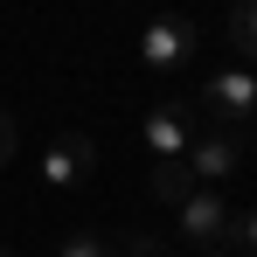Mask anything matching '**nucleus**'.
Here are the masks:
<instances>
[{
    "instance_id": "obj_1",
    "label": "nucleus",
    "mask_w": 257,
    "mask_h": 257,
    "mask_svg": "<svg viewBox=\"0 0 257 257\" xmlns=\"http://www.w3.org/2000/svg\"><path fill=\"white\" fill-rule=\"evenodd\" d=\"M202 111L222 125H250L257 118V70H215L202 84Z\"/></svg>"
},
{
    "instance_id": "obj_2",
    "label": "nucleus",
    "mask_w": 257,
    "mask_h": 257,
    "mask_svg": "<svg viewBox=\"0 0 257 257\" xmlns=\"http://www.w3.org/2000/svg\"><path fill=\"white\" fill-rule=\"evenodd\" d=\"M195 146V104H153L146 111V153L160 167H181Z\"/></svg>"
},
{
    "instance_id": "obj_3",
    "label": "nucleus",
    "mask_w": 257,
    "mask_h": 257,
    "mask_svg": "<svg viewBox=\"0 0 257 257\" xmlns=\"http://www.w3.org/2000/svg\"><path fill=\"white\" fill-rule=\"evenodd\" d=\"M195 49H202V28H195V21H181V14H167V21H146V35H139L146 70H181Z\"/></svg>"
},
{
    "instance_id": "obj_4",
    "label": "nucleus",
    "mask_w": 257,
    "mask_h": 257,
    "mask_svg": "<svg viewBox=\"0 0 257 257\" xmlns=\"http://www.w3.org/2000/svg\"><path fill=\"white\" fill-rule=\"evenodd\" d=\"M90 174H97V139L90 132H63L42 153V181L49 188H90Z\"/></svg>"
},
{
    "instance_id": "obj_5",
    "label": "nucleus",
    "mask_w": 257,
    "mask_h": 257,
    "mask_svg": "<svg viewBox=\"0 0 257 257\" xmlns=\"http://www.w3.org/2000/svg\"><path fill=\"white\" fill-rule=\"evenodd\" d=\"M181 167L195 174V188H202V181H222V174L243 167V139H236V132H195V146H188Z\"/></svg>"
},
{
    "instance_id": "obj_6",
    "label": "nucleus",
    "mask_w": 257,
    "mask_h": 257,
    "mask_svg": "<svg viewBox=\"0 0 257 257\" xmlns=\"http://www.w3.org/2000/svg\"><path fill=\"white\" fill-rule=\"evenodd\" d=\"M181 236H188V243H222V236H229V202H222V195H209V188H195V195H188V202H181Z\"/></svg>"
},
{
    "instance_id": "obj_7",
    "label": "nucleus",
    "mask_w": 257,
    "mask_h": 257,
    "mask_svg": "<svg viewBox=\"0 0 257 257\" xmlns=\"http://www.w3.org/2000/svg\"><path fill=\"white\" fill-rule=\"evenodd\" d=\"M153 195H160L167 209H181V202L195 195V174H188V167H153Z\"/></svg>"
},
{
    "instance_id": "obj_8",
    "label": "nucleus",
    "mask_w": 257,
    "mask_h": 257,
    "mask_svg": "<svg viewBox=\"0 0 257 257\" xmlns=\"http://www.w3.org/2000/svg\"><path fill=\"white\" fill-rule=\"evenodd\" d=\"M229 49H236V56H257V0H243V7L229 14Z\"/></svg>"
},
{
    "instance_id": "obj_9",
    "label": "nucleus",
    "mask_w": 257,
    "mask_h": 257,
    "mask_svg": "<svg viewBox=\"0 0 257 257\" xmlns=\"http://www.w3.org/2000/svg\"><path fill=\"white\" fill-rule=\"evenodd\" d=\"M56 257H111V250H104V243H97L90 229H70V236L56 243Z\"/></svg>"
},
{
    "instance_id": "obj_10",
    "label": "nucleus",
    "mask_w": 257,
    "mask_h": 257,
    "mask_svg": "<svg viewBox=\"0 0 257 257\" xmlns=\"http://www.w3.org/2000/svg\"><path fill=\"white\" fill-rule=\"evenodd\" d=\"M229 236L243 243V257H257V209H243V215H229Z\"/></svg>"
},
{
    "instance_id": "obj_11",
    "label": "nucleus",
    "mask_w": 257,
    "mask_h": 257,
    "mask_svg": "<svg viewBox=\"0 0 257 257\" xmlns=\"http://www.w3.org/2000/svg\"><path fill=\"white\" fill-rule=\"evenodd\" d=\"M14 146H21V125H14V111H0V167L14 160Z\"/></svg>"
},
{
    "instance_id": "obj_12",
    "label": "nucleus",
    "mask_w": 257,
    "mask_h": 257,
    "mask_svg": "<svg viewBox=\"0 0 257 257\" xmlns=\"http://www.w3.org/2000/svg\"><path fill=\"white\" fill-rule=\"evenodd\" d=\"M118 257H160V243H153V236H146V229H132L125 243H118Z\"/></svg>"
},
{
    "instance_id": "obj_13",
    "label": "nucleus",
    "mask_w": 257,
    "mask_h": 257,
    "mask_svg": "<svg viewBox=\"0 0 257 257\" xmlns=\"http://www.w3.org/2000/svg\"><path fill=\"white\" fill-rule=\"evenodd\" d=\"M0 257H14V250H0Z\"/></svg>"
},
{
    "instance_id": "obj_14",
    "label": "nucleus",
    "mask_w": 257,
    "mask_h": 257,
    "mask_svg": "<svg viewBox=\"0 0 257 257\" xmlns=\"http://www.w3.org/2000/svg\"><path fill=\"white\" fill-rule=\"evenodd\" d=\"M236 257H243V250H236Z\"/></svg>"
}]
</instances>
